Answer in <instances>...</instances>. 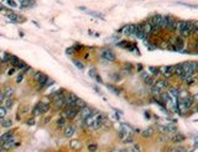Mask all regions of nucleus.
Instances as JSON below:
<instances>
[{
    "mask_svg": "<svg viewBox=\"0 0 198 152\" xmlns=\"http://www.w3.org/2000/svg\"><path fill=\"white\" fill-rule=\"evenodd\" d=\"M176 32L181 36V37H188V36H191L192 34H195L193 24L188 22V21H177Z\"/></svg>",
    "mask_w": 198,
    "mask_h": 152,
    "instance_id": "f257e3e1",
    "label": "nucleus"
},
{
    "mask_svg": "<svg viewBox=\"0 0 198 152\" xmlns=\"http://www.w3.org/2000/svg\"><path fill=\"white\" fill-rule=\"evenodd\" d=\"M19 146H21V141L18 140L16 135H14V136H11L9 140H6V141L3 143L1 149L6 150V151H10V150H14V149H16V147H19Z\"/></svg>",
    "mask_w": 198,
    "mask_h": 152,
    "instance_id": "f03ea898",
    "label": "nucleus"
},
{
    "mask_svg": "<svg viewBox=\"0 0 198 152\" xmlns=\"http://www.w3.org/2000/svg\"><path fill=\"white\" fill-rule=\"evenodd\" d=\"M61 116L66 118L67 120H74L77 116H79V110L76 109L74 106H71V108H64L61 113Z\"/></svg>",
    "mask_w": 198,
    "mask_h": 152,
    "instance_id": "7ed1b4c3",
    "label": "nucleus"
},
{
    "mask_svg": "<svg viewBox=\"0 0 198 152\" xmlns=\"http://www.w3.org/2000/svg\"><path fill=\"white\" fill-rule=\"evenodd\" d=\"M34 80L40 85L41 88H45V85H46V83L50 80V78H48V76L46 74V73L37 71V72L34 73Z\"/></svg>",
    "mask_w": 198,
    "mask_h": 152,
    "instance_id": "20e7f679",
    "label": "nucleus"
},
{
    "mask_svg": "<svg viewBox=\"0 0 198 152\" xmlns=\"http://www.w3.org/2000/svg\"><path fill=\"white\" fill-rule=\"evenodd\" d=\"M66 94H67V92H66L64 89H58V90H56V92H52L51 94H50L48 99H50V101H51V103H53V101L63 99V98L66 97Z\"/></svg>",
    "mask_w": 198,
    "mask_h": 152,
    "instance_id": "39448f33",
    "label": "nucleus"
},
{
    "mask_svg": "<svg viewBox=\"0 0 198 152\" xmlns=\"http://www.w3.org/2000/svg\"><path fill=\"white\" fill-rule=\"evenodd\" d=\"M100 56H102V58L103 59H105V61H108V62H114L115 59H117V55L109 50V48H105V50H103L100 52Z\"/></svg>",
    "mask_w": 198,
    "mask_h": 152,
    "instance_id": "423d86ee",
    "label": "nucleus"
},
{
    "mask_svg": "<svg viewBox=\"0 0 198 152\" xmlns=\"http://www.w3.org/2000/svg\"><path fill=\"white\" fill-rule=\"evenodd\" d=\"M160 69V74H162L163 78H171L175 72V66H163V67L159 68Z\"/></svg>",
    "mask_w": 198,
    "mask_h": 152,
    "instance_id": "0eeeda50",
    "label": "nucleus"
},
{
    "mask_svg": "<svg viewBox=\"0 0 198 152\" xmlns=\"http://www.w3.org/2000/svg\"><path fill=\"white\" fill-rule=\"evenodd\" d=\"M162 21H163V16L162 15H154L152 18L150 19V22L151 25L154 26L155 28H157V30H161L162 28Z\"/></svg>",
    "mask_w": 198,
    "mask_h": 152,
    "instance_id": "6e6552de",
    "label": "nucleus"
},
{
    "mask_svg": "<svg viewBox=\"0 0 198 152\" xmlns=\"http://www.w3.org/2000/svg\"><path fill=\"white\" fill-rule=\"evenodd\" d=\"M62 131H63V136H64V137L71 138V137H73L74 135H76V132H77V126H74V125H72V124H68Z\"/></svg>",
    "mask_w": 198,
    "mask_h": 152,
    "instance_id": "1a4fd4ad",
    "label": "nucleus"
},
{
    "mask_svg": "<svg viewBox=\"0 0 198 152\" xmlns=\"http://www.w3.org/2000/svg\"><path fill=\"white\" fill-rule=\"evenodd\" d=\"M92 114H94V110H93V108H90L88 104H87L83 109L79 110V118L82 119V120H85V119L89 118Z\"/></svg>",
    "mask_w": 198,
    "mask_h": 152,
    "instance_id": "9d476101",
    "label": "nucleus"
},
{
    "mask_svg": "<svg viewBox=\"0 0 198 152\" xmlns=\"http://www.w3.org/2000/svg\"><path fill=\"white\" fill-rule=\"evenodd\" d=\"M140 27H141V31H142L146 36H150V35L154 34V26L151 25L150 21L144 22V24H140Z\"/></svg>",
    "mask_w": 198,
    "mask_h": 152,
    "instance_id": "9b49d317",
    "label": "nucleus"
},
{
    "mask_svg": "<svg viewBox=\"0 0 198 152\" xmlns=\"http://www.w3.org/2000/svg\"><path fill=\"white\" fill-rule=\"evenodd\" d=\"M40 103V113L41 115H46L50 110L52 109V103L51 101H39Z\"/></svg>",
    "mask_w": 198,
    "mask_h": 152,
    "instance_id": "f8f14e48",
    "label": "nucleus"
},
{
    "mask_svg": "<svg viewBox=\"0 0 198 152\" xmlns=\"http://www.w3.org/2000/svg\"><path fill=\"white\" fill-rule=\"evenodd\" d=\"M168 85H170V83H168V80L166 79V78H162V79H157V80H155V84H154V87L155 88H157L159 90H165L166 88H168Z\"/></svg>",
    "mask_w": 198,
    "mask_h": 152,
    "instance_id": "ddd939ff",
    "label": "nucleus"
},
{
    "mask_svg": "<svg viewBox=\"0 0 198 152\" xmlns=\"http://www.w3.org/2000/svg\"><path fill=\"white\" fill-rule=\"evenodd\" d=\"M136 31V25H133V24H130V25H125L121 30H120V34L123 35H126V36H131L134 35Z\"/></svg>",
    "mask_w": 198,
    "mask_h": 152,
    "instance_id": "4468645a",
    "label": "nucleus"
},
{
    "mask_svg": "<svg viewBox=\"0 0 198 152\" xmlns=\"http://www.w3.org/2000/svg\"><path fill=\"white\" fill-rule=\"evenodd\" d=\"M173 48H175L176 51H182L184 48V40L183 37H181V36H178L175 41H173Z\"/></svg>",
    "mask_w": 198,
    "mask_h": 152,
    "instance_id": "2eb2a0df",
    "label": "nucleus"
},
{
    "mask_svg": "<svg viewBox=\"0 0 198 152\" xmlns=\"http://www.w3.org/2000/svg\"><path fill=\"white\" fill-rule=\"evenodd\" d=\"M69 147H71V150L77 152V151H81L82 150V147H83V143H82V141H81V140H78V138L71 140V141H69Z\"/></svg>",
    "mask_w": 198,
    "mask_h": 152,
    "instance_id": "dca6fc26",
    "label": "nucleus"
},
{
    "mask_svg": "<svg viewBox=\"0 0 198 152\" xmlns=\"http://www.w3.org/2000/svg\"><path fill=\"white\" fill-rule=\"evenodd\" d=\"M3 92H4L5 98H14V95H15V88L12 87V85H5Z\"/></svg>",
    "mask_w": 198,
    "mask_h": 152,
    "instance_id": "f3484780",
    "label": "nucleus"
},
{
    "mask_svg": "<svg viewBox=\"0 0 198 152\" xmlns=\"http://www.w3.org/2000/svg\"><path fill=\"white\" fill-rule=\"evenodd\" d=\"M67 125H68V120H67L66 118H63V116H60V118L56 120V127H57L58 130H63Z\"/></svg>",
    "mask_w": 198,
    "mask_h": 152,
    "instance_id": "a211bd4d",
    "label": "nucleus"
},
{
    "mask_svg": "<svg viewBox=\"0 0 198 152\" xmlns=\"http://www.w3.org/2000/svg\"><path fill=\"white\" fill-rule=\"evenodd\" d=\"M173 76L178 77V78H181V79H183V78H184V71L182 68V64L175 66V72H173Z\"/></svg>",
    "mask_w": 198,
    "mask_h": 152,
    "instance_id": "6ab92c4d",
    "label": "nucleus"
},
{
    "mask_svg": "<svg viewBox=\"0 0 198 152\" xmlns=\"http://www.w3.org/2000/svg\"><path fill=\"white\" fill-rule=\"evenodd\" d=\"M121 130L125 132L126 135H134V127L130 126L129 124H126V122H121Z\"/></svg>",
    "mask_w": 198,
    "mask_h": 152,
    "instance_id": "aec40b11",
    "label": "nucleus"
},
{
    "mask_svg": "<svg viewBox=\"0 0 198 152\" xmlns=\"http://www.w3.org/2000/svg\"><path fill=\"white\" fill-rule=\"evenodd\" d=\"M52 108L55 110H63L64 109V98L61 100H57V101H53L52 103Z\"/></svg>",
    "mask_w": 198,
    "mask_h": 152,
    "instance_id": "412c9836",
    "label": "nucleus"
},
{
    "mask_svg": "<svg viewBox=\"0 0 198 152\" xmlns=\"http://www.w3.org/2000/svg\"><path fill=\"white\" fill-rule=\"evenodd\" d=\"M12 120H10V119H3L1 121H0V126L4 127V129H6V130H9L10 127L12 126Z\"/></svg>",
    "mask_w": 198,
    "mask_h": 152,
    "instance_id": "4be33fe9",
    "label": "nucleus"
},
{
    "mask_svg": "<svg viewBox=\"0 0 198 152\" xmlns=\"http://www.w3.org/2000/svg\"><path fill=\"white\" fill-rule=\"evenodd\" d=\"M87 105V103H85V100H83V99H81V98H77V100L74 101V108L76 109H78V110H81V109H83L84 106Z\"/></svg>",
    "mask_w": 198,
    "mask_h": 152,
    "instance_id": "5701e85b",
    "label": "nucleus"
},
{
    "mask_svg": "<svg viewBox=\"0 0 198 152\" xmlns=\"http://www.w3.org/2000/svg\"><path fill=\"white\" fill-rule=\"evenodd\" d=\"M3 104H4L3 106H5L7 110L11 109L12 106H14V98H5V100H4Z\"/></svg>",
    "mask_w": 198,
    "mask_h": 152,
    "instance_id": "b1692460",
    "label": "nucleus"
},
{
    "mask_svg": "<svg viewBox=\"0 0 198 152\" xmlns=\"http://www.w3.org/2000/svg\"><path fill=\"white\" fill-rule=\"evenodd\" d=\"M40 115H41V113H40V103H37V104L31 110V116L32 118H37V116H40Z\"/></svg>",
    "mask_w": 198,
    "mask_h": 152,
    "instance_id": "393cba45",
    "label": "nucleus"
},
{
    "mask_svg": "<svg viewBox=\"0 0 198 152\" xmlns=\"http://www.w3.org/2000/svg\"><path fill=\"white\" fill-rule=\"evenodd\" d=\"M183 140H184V136H183V135H181V134H178V132H176V135H173V136H172L171 141H172V142H175V143H178V142H182Z\"/></svg>",
    "mask_w": 198,
    "mask_h": 152,
    "instance_id": "a878e982",
    "label": "nucleus"
},
{
    "mask_svg": "<svg viewBox=\"0 0 198 152\" xmlns=\"http://www.w3.org/2000/svg\"><path fill=\"white\" fill-rule=\"evenodd\" d=\"M140 134H141L142 137H150V136L154 135V129H152V127H147V129H145L142 132H140Z\"/></svg>",
    "mask_w": 198,
    "mask_h": 152,
    "instance_id": "bb28decb",
    "label": "nucleus"
},
{
    "mask_svg": "<svg viewBox=\"0 0 198 152\" xmlns=\"http://www.w3.org/2000/svg\"><path fill=\"white\" fill-rule=\"evenodd\" d=\"M168 93H170L171 95L175 98V99H178V98H180V94H181L180 89H177V88H170V89H168Z\"/></svg>",
    "mask_w": 198,
    "mask_h": 152,
    "instance_id": "cd10ccee",
    "label": "nucleus"
},
{
    "mask_svg": "<svg viewBox=\"0 0 198 152\" xmlns=\"http://www.w3.org/2000/svg\"><path fill=\"white\" fill-rule=\"evenodd\" d=\"M121 142L126 143V145H133L134 143V136L133 135H126V136L121 140Z\"/></svg>",
    "mask_w": 198,
    "mask_h": 152,
    "instance_id": "c85d7f7f",
    "label": "nucleus"
},
{
    "mask_svg": "<svg viewBox=\"0 0 198 152\" xmlns=\"http://www.w3.org/2000/svg\"><path fill=\"white\" fill-rule=\"evenodd\" d=\"M11 58V53L10 52H4L3 56H1V61L4 64H9V61Z\"/></svg>",
    "mask_w": 198,
    "mask_h": 152,
    "instance_id": "c756f323",
    "label": "nucleus"
},
{
    "mask_svg": "<svg viewBox=\"0 0 198 152\" xmlns=\"http://www.w3.org/2000/svg\"><path fill=\"white\" fill-rule=\"evenodd\" d=\"M106 88H108L111 93L117 94V95H118V94H120V92H121V90L119 89L118 87H115V85H113V84H106Z\"/></svg>",
    "mask_w": 198,
    "mask_h": 152,
    "instance_id": "7c9ffc66",
    "label": "nucleus"
},
{
    "mask_svg": "<svg viewBox=\"0 0 198 152\" xmlns=\"http://www.w3.org/2000/svg\"><path fill=\"white\" fill-rule=\"evenodd\" d=\"M87 150H88V152H97L98 151V143L97 142L89 143V145L87 146Z\"/></svg>",
    "mask_w": 198,
    "mask_h": 152,
    "instance_id": "2f4dec72",
    "label": "nucleus"
},
{
    "mask_svg": "<svg viewBox=\"0 0 198 152\" xmlns=\"http://www.w3.org/2000/svg\"><path fill=\"white\" fill-rule=\"evenodd\" d=\"M73 64L76 66L78 69H81V71H83V69L85 68V66L83 64V62H82L81 59H73Z\"/></svg>",
    "mask_w": 198,
    "mask_h": 152,
    "instance_id": "473e14b6",
    "label": "nucleus"
},
{
    "mask_svg": "<svg viewBox=\"0 0 198 152\" xmlns=\"http://www.w3.org/2000/svg\"><path fill=\"white\" fill-rule=\"evenodd\" d=\"M127 151L129 152H141V146H140L139 143H133L131 147Z\"/></svg>",
    "mask_w": 198,
    "mask_h": 152,
    "instance_id": "72a5a7b5",
    "label": "nucleus"
},
{
    "mask_svg": "<svg viewBox=\"0 0 198 152\" xmlns=\"http://www.w3.org/2000/svg\"><path fill=\"white\" fill-rule=\"evenodd\" d=\"M7 115V109L5 108V106L0 105V120H3V119H5Z\"/></svg>",
    "mask_w": 198,
    "mask_h": 152,
    "instance_id": "f704fd0d",
    "label": "nucleus"
},
{
    "mask_svg": "<svg viewBox=\"0 0 198 152\" xmlns=\"http://www.w3.org/2000/svg\"><path fill=\"white\" fill-rule=\"evenodd\" d=\"M25 124H26L27 126H32V125H35L36 124V118H30V119H27L26 121H25Z\"/></svg>",
    "mask_w": 198,
    "mask_h": 152,
    "instance_id": "c9c22d12",
    "label": "nucleus"
},
{
    "mask_svg": "<svg viewBox=\"0 0 198 152\" xmlns=\"http://www.w3.org/2000/svg\"><path fill=\"white\" fill-rule=\"evenodd\" d=\"M72 47H73V50L76 51V53H77V52H79V51H82V50L84 48V46H82V45H79L78 42H76V45H73Z\"/></svg>",
    "mask_w": 198,
    "mask_h": 152,
    "instance_id": "e433bc0d",
    "label": "nucleus"
},
{
    "mask_svg": "<svg viewBox=\"0 0 198 152\" xmlns=\"http://www.w3.org/2000/svg\"><path fill=\"white\" fill-rule=\"evenodd\" d=\"M88 74H89V77H92L93 79L96 78V76L98 74V72H97V69L96 68H90L89 69V72H88Z\"/></svg>",
    "mask_w": 198,
    "mask_h": 152,
    "instance_id": "4c0bfd02",
    "label": "nucleus"
},
{
    "mask_svg": "<svg viewBox=\"0 0 198 152\" xmlns=\"http://www.w3.org/2000/svg\"><path fill=\"white\" fill-rule=\"evenodd\" d=\"M150 72H152V73H151L152 77L160 74V69H159V68H155V67H150Z\"/></svg>",
    "mask_w": 198,
    "mask_h": 152,
    "instance_id": "58836bf2",
    "label": "nucleus"
},
{
    "mask_svg": "<svg viewBox=\"0 0 198 152\" xmlns=\"http://www.w3.org/2000/svg\"><path fill=\"white\" fill-rule=\"evenodd\" d=\"M74 53H76V51L73 50V47H68V48H66V55H68V56H73Z\"/></svg>",
    "mask_w": 198,
    "mask_h": 152,
    "instance_id": "ea45409f",
    "label": "nucleus"
},
{
    "mask_svg": "<svg viewBox=\"0 0 198 152\" xmlns=\"http://www.w3.org/2000/svg\"><path fill=\"white\" fill-rule=\"evenodd\" d=\"M24 74H22V73H19V74H18V77H16V83H21V82H22V79H24Z\"/></svg>",
    "mask_w": 198,
    "mask_h": 152,
    "instance_id": "a19ab883",
    "label": "nucleus"
},
{
    "mask_svg": "<svg viewBox=\"0 0 198 152\" xmlns=\"http://www.w3.org/2000/svg\"><path fill=\"white\" fill-rule=\"evenodd\" d=\"M4 100H5V95H4V92L0 89V105H3Z\"/></svg>",
    "mask_w": 198,
    "mask_h": 152,
    "instance_id": "79ce46f5",
    "label": "nucleus"
},
{
    "mask_svg": "<svg viewBox=\"0 0 198 152\" xmlns=\"http://www.w3.org/2000/svg\"><path fill=\"white\" fill-rule=\"evenodd\" d=\"M94 80H96L98 84H103V79L100 78V76H99V74H97V76H96V78H94Z\"/></svg>",
    "mask_w": 198,
    "mask_h": 152,
    "instance_id": "37998d69",
    "label": "nucleus"
},
{
    "mask_svg": "<svg viewBox=\"0 0 198 152\" xmlns=\"http://www.w3.org/2000/svg\"><path fill=\"white\" fill-rule=\"evenodd\" d=\"M6 3H9V5L12 6V7H15V6H18V4H16L14 0H6Z\"/></svg>",
    "mask_w": 198,
    "mask_h": 152,
    "instance_id": "c03bdc74",
    "label": "nucleus"
},
{
    "mask_svg": "<svg viewBox=\"0 0 198 152\" xmlns=\"http://www.w3.org/2000/svg\"><path fill=\"white\" fill-rule=\"evenodd\" d=\"M15 72H16V69L11 67V68L9 69V71H7V76H12V74H14V73H15Z\"/></svg>",
    "mask_w": 198,
    "mask_h": 152,
    "instance_id": "a18cd8bd",
    "label": "nucleus"
},
{
    "mask_svg": "<svg viewBox=\"0 0 198 152\" xmlns=\"http://www.w3.org/2000/svg\"><path fill=\"white\" fill-rule=\"evenodd\" d=\"M184 147H177L176 150H173V152H184Z\"/></svg>",
    "mask_w": 198,
    "mask_h": 152,
    "instance_id": "49530a36",
    "label": "nucleus"
},
{
    "mask_svg": "<svg viewBox=\"0 0 198 152\" xmlns=\"http://www.w3.org/2000/svg\"><path fill=\"white\" fill-rule=\"evenodd\" d=\"M51 120V116H47V118H45L43 119V124H48V121Z\"/></svg>",
    "mask_w": 198,
    "mask_h": 152,
    "instance_id": "de8ad7c7",
    "label": "nucleus"
},
{
    "mask_svg": "<svg viewBox=\"0 0 198 152\" xmlns=\"http://www.w3.org/2000/svg\"><path fill=\"white\" fill-rule=\"evenodd\" d=\"M83 57H84V59H88L89 58V53H87V55H84Z\"/></svg>",
    "mask_w": 198,
    "mask_h": 152,
    "instance_id": "09e8293b",
    "label": "nucleus"
},
{
    "mask_svg": "<svg viewBox=\"0 0 198 152\" xmlns=\"http://www.w3.org/2000/svg\"><path fill=\"white\" fill-rule=\"evenodd\" d=\"M110 152H120V150H111Z\"/></svg>",
    "mask_w": 198,
    "mask_h": 152,
    "instance_id": "8fccbe9b",
    "label": "nucleus"
},
{
    "mask_svg": "<svg viewBox=\"0 0 198 152\" xmlns=\"http://www.w3.org/2000/svg\"><path fill=\"white\" fill-rule=\"evenodd\" d=\"M0 152H7L6 150H4V149H0Z\"/></svg>",
    "mask_w": 198,
    "mask_h": 152,
    "instance_id": "3c124183",
    "label": "nucleus"
},
{
    "mask_svg": "<svg viewBox=\"0 0 198 152\" xmlns=\"http://www.w3.org/2000/svg\"><path fill=\"white\" fill-rule=\"evenodd\" d=\"M120 152H129L127 150H120Z\"/></svg>",
    "mask_w": 198,
    "mask_h": 152,
    "instance_id": "603ef678",
    "label": "nucleus"
},
{
    "mask_svg": "<svg viewBox=\"0 0 198 152\" xmlns=\"http://www.w3.org/2000/svg\"><path fill=\"white\" fill-rule=\"evenodd\" d=\"M195 34H196V35H197V36H198V30H197V31H196V32H195Z\"/></svg>",
    "mask_w": 198,
    "mask_h": 152,
    "instance_id": "864d4df0",
    "label": "nucleus"
},
{
    "mask_svg": "<svg viewBox=\"0 0 198 152\" xmlns=\"http://www.w3.org/2000/svg\"><path fill=\"white\" fill-rule=\"evenodd\" d=\"M0 121H1V120H0Z\"/></svg>",
    "mask_w": 198,
    "mask_h": 152,
    "instance_id": "5fc2aeb1",
    "label": "nucleus"
}]
</instances>
